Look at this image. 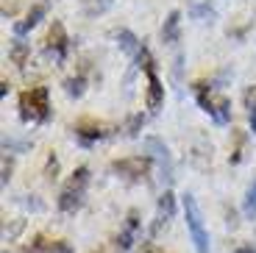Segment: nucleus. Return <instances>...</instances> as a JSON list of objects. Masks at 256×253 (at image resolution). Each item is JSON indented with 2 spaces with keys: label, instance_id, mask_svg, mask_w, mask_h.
<instances>
[{
  "label": "nucleus",
  "instance_id": "nucleus-5",
  "mask_svg": "<svg viewBox=\"0 0 256 253\" xmlns=\"http://www.w3.org/2000/svg\"><path fill=\"white\" fill-rule=\"evenodd\" d=\"M145 148L156 156V162H159L162 172H164V178H173V162H170V153H167L164 142L156 140V136H150V140H145Z\"/></svg>",
  "mask_w": 256,
  "mask_h": 253
},
{
  "label": "nucleus",
  "instance_id": "nucleus-4",
  "mask_svg": "<svg viewBox=\"0 0 256 253\" xmlns=\"http://www.w3.org/2000/svg\"><path fill=\"white\" fill-rule=\"evenodd\" d=\"M198 103L204 106L206 114L214 117V122H228V117H231L228 100H226V98H214L212 95V89L206 92V84H198Z\"/></svg>",
  "mask_w": 256,
  "mask_h": 253
},
{
  "label": "nucleus",
  "instance_id": "nucleus-16",
  "mask_svg": "<svg viewBox=\"0 0 256 253\" xmlns=\"http://www.w3.org/2000/svg\"><path fill=\"white\" fill-rule=\"evenodd\" d=\"M26 56H28V48H26L22 42H17V44L12 48V58H14L17 64H22V62H26Z\"/></svg>",
  "mask_w": 256,
  "mask_h": 253
},
{
  "label": "nucleus",
  "instance_id": "nucleus-11",
  "mask_svg": "<svg viewBox=\"0 0 256 253\" xmlns=\"http://www.w3.org/2000/svg\"><path fill=\"white\" fill-rule=\"evenodd\" d=\"M178 28H181V14L178 12H170V17L164 20V28H162V39L167 44H173L178 39Z\"/></svg>",
  "mask_w": 256,
  "mask_h": 253
},
{
  "label": "nucleus",
  "instance_id": "nucleus-12",
  "mask_svg": "<svg viewBox=\"0 0 256 253\" xmlns=\"http://www.w3.org/2000/svg\"><path fill=\"white\" fill-rule=\"evenodd\" d=\"M42 17H45V6H34L31 12H28V17L14 26V31H17V34H28L34 26H39V20H42Z\"/></svg>",
  "mask_w": 256,
  "mask_h": 253
},
{
  "label": "nucleus",
  "instance_id": "nucleus-8",
  "mask_svg": "<svg viewBox=\"0 0 256 253\" xmlns=\"http://www.w3.org/2000/svg\"><path fill=\"white\" fill-rule=\"evenodd\" d=\"M162 98H164V89H162L159 78H156V70L148 72V108H159L162 106Z\"/></svg>",
  "mask_w": 256,
  "mask_h": 253
},
{
  "label": "nucleus",
  "instance_id": "nucleus-14",
  "mask_svg": "<svg viewBox=\"0 0 256 253\" xmlns=\"http://www.w3.org/2000/svg\"><path fill=\"white\" fill-rule=\"evenodd\" d=\"M242 212H245V217H250L254 220L256 217V181L248 186V192H245V203H242Z\"/></svg>",
  "mask_w": 256,
  "mask_h": 253
},
{
  "label": "nucleus",
  "instance_id": "nucleus-18",
  "mask_svg": "<svg viewBox=\"0 0 256 253\" xmlns=\"http://www.w3.org/2000/svg\"><path fill=\"white\" fill-rule=\"evenodd\" d=\"M250 131H254V134H256V106H254V108H250Z\"/></svg>",
  "mask_w": 256,
  "mask_h": 253
},
{
  "label": "nucleus",
  "instance_id": "nucleus-9",
  "mask_svg": "<svg viewBox=\"0 0 256 253\" xmlns=\"http://www.w3.org/2000/svg\"><path fill=\"white\" fill-rule=\"evenodd\" d=\"M136 228H140V220H136V212H128L126 228H122V234H120V248H122V250H128V248L134 245Z\"/></svg>",
  "mask_w": 256,
  "mask_h": 253
},
{
  "label": "nucleus",
  "instance_id": "nucleus-17",
  "mask_svg": "<svg viewBox=\"0 0 256 253\" xmlns=\"http://www.w3.org/2000/svg\"><path fill=\"white\" fill-rule=\"evenodd\" d=\"M81 92H84V84H81V81H76V78H70V81H67V95L78 98Z\"/></svg>",
  "mask_w": 256,
  "mask_h": 253
},
{
  "label": "nucleus",
  "instance_id": "nucleus-3",
  "mask_svg": "<svg viewBox=\"0 0 256 253\" xmlns=\"http://www.w3.org/2000/svg\"><path fill=\"white\" fill-rule=\"evenodd\" d=\"M184 217H186L190 236H192V242H195V250L209 253V236H206V228H204V217H200L198 200L192 195H184Z\"/></svg>",
  "mask_w": 256,
  "mask_h": 253
},
{
  "label": "nucleus",
  "instance_id": "nucleus-19",
  "mask_svg": "<svg viewBox=\"0 0 256 253\" xmlns=\"http://www.w3.org/2000/svg\"><path fill=\"white\" fill-rule=\"evenodd\" d=\"M145 253H156V250H150V248H148V250H145Z\"/></svg>",
  "mask_w": 256,
  "mask_h": 253
},
{
  "label": "nucleus",
  "instance_id": "nucleus-15",
  "mask_svg": "<svg viewBox=\"0 0 256 253\" xmlns=\"http://www.w3.org/2000/svg\"><path fill=\"white\" fill-rule=\"evenodd\" d=\"M117 39H120V48L126 53H140V44H136V36L131 31H120L117 34Z\"/></svg>",
  "mask_w": 256,
  "mask_h": 253
},
{
  "label": "nucleus",
  "instance_id": "nucleus-10",
  "mask_svg": "<svg viewBox=\"0 0 256 253\" xmlns=\"http://www.w3.org/2000/svg\"><path fill=\"white\" fill-rule=\"evenodd\" d=\"M173 209H176L173 192H164V195L159 198V214H156V226H154V231H159L162 222H167L170 217H173Z\"/></svg>",
  "mask_w": 256,
  "mask_h": 253
},
{
  "label": "nucleus",
  "instance_id": "nucleus-13",
  "mask_svg": "<svg viewBox=\"0 0 256 253\" xmlns=\"http://www.w3.org/2000/svg\"><path fill=\"white\" fill-rule=\"evenodd\" d=\"M106 131H100L98 126H81L78 128V140L84 142V145H90V142H95V140H100Z\"/></svg>",
  "mask_w": 256,
  "mask_h": 253
},
{
  "label": "nucleus",
  "instance_id": "nucleus-2",
  "mask_svg": "<svg viewBox=\"0 0 256 253\" xmlns=\"http://www.w3.org/2000/svg\"><path fill=\"white\" fill-rule=\"evenodd\" d=\"M90 184V170L86 167H78L76 172L70 176V181L64 184L62 195H58V209L62 212H76L84 200V190Z\"/></svg>",
  "mask_w": 256,
  "mask_h": 253
},
{
  "label": "nucleus",
  "instance_id": "nucleus-6",
  "mask_svg": "<svg viewBox=\"0 0 256 253\" xmlns=\"http://www.w3.org/2000/svg\"><path fill=\"white\" fill-rule=\"evenodd\" d=\"M148 167H150V162H148L145 156L126 158V162H114V170L122 172V176H128V178H142L148 172Z\"/></svg>",
  "mask_w": 256,
  "mask_h": 253
},
{
  "label": "nucleus",
  "instance_id": "nucleus-1",
  "mask_svg": "<svg viewBox=\"0 0 256 253\" xmlns=\"http://www.w3.org/2000/svg\"><path fill=\"white\" fill-rule=\"evenodd\" d=\"M20 114L26 122H45L50 117V98L45 86H31L20 95Z\"/></svg>",
  "mask_w": 256,
  "mask_h": 253
},
{
  "label": "nucleus",
  "instance_id": "nucleus-7",
  "mask_svg": "<svg viewBox=\"0 0 256 253\" xmlns=\"http://www.w3.org/2000/svg\"><path fill=\"white\" fill-rule=\"evenodd\" d=\"M64 50H67V34H64L62 22H53L50 34H48V53H53L56 58H62Z\"/></svg>",
  "mask_w": 256,
  "mask_h": 253
}]
</instances>
